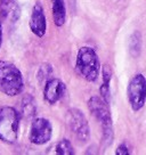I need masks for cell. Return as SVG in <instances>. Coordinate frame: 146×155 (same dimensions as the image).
<instances>
[{"mask_svg": "<svg viewBox=\"0 0 146 155\" xmlns=\"http://www.w3.org/2000/svg\"><path fill=\"white\" fill-rule=\"evenodd\" d=\"M103 82L99 88L101 97L106 103L110 104L111 101V80H112V70L108 65H104L102 68Z\"/></svg>", "mask_w": 146, "mask_h": 155, "instance_id": "obj_10", "label": "cell"}, {"mask_svg": "<svg viewBox=\"0 0 146 155\" xmlns=\"http://www.w3.org/2000/svg\"><path fill=\"white\" fill-rule=\"evenodd\" d=\"M21 117V112L14 107H0V140L6 144H15L17 141Z\"/></svg>", "mask_w": 146, "mask_h": 155, "instance_id": "obj_3", "label": "cell"}, {"mask_svg": "<svg viewBox=\"0 0 146 155\" xmlns=\"http://www.w3.org/2000/svg\"><path fill=\"white\" fill-rule=\"evenodd\" d=\"M53 136V127L48 119L37 117L31 123L30 128V141L34 145H45L47 144Z\"/></svg>", "mask_w": 146, "mask_h": 155, "instance_id": "obj_7", "label": "cell"}, {"mask_svg": "<svg viewBox=\"0 0 146 155\" xmlns=\"http://www.w3.org/2000/svg\"><path fill=\"white\" fill-rule=\"evenodd\" d=\"M24 89V79L18 68L10 62L0 61V91L9 97L18 96Z\"/></svg>", "mask_w": 146, "mask_h": 155, "instance_id": "obj_2", "label": "cell"}, {"mask_svg": "<svg viewBox=\"0 0 146 155\" xmlns=\"http://www.w3.org/2000/svg\"><path fill=\"white\" fill-rule=\"evenodd\" d=\"M141 50V33L136 31L131 34L129 40V51L134 57H138Z\"/></svg>", "mask_w": 146, "mask_h": 155, "instance_id": "obj_14", "label": "cell"}, {"mask_svg": "<svg viewBox=\"0 0 146 155\" xmlns=\"http://www.w3.org/2000/svg\"><path fill=\"white\" fill-rule=\"evenodd\" d=\"M29 25L34 35L42 38L46 34L47 18H46V15H45L44 7H42L40 1L34 4L33 8H32V13H31V17H30Z\"/></svg>", "mask_w": 146, "mask_h": 155, "instance_id": "obj_9", "label": "cell"}, {"mask_svg": "<svg viewBox=\"0 0 146 155\" xmlns=\"http://www.w3.org/2000/svg\"><path fill=\"white\" fill-rule=\"evenodd\" d=\"M115 154L117 155H130V150H129V147L127 145L126 143H122L117 147L115 150Z\"/></svg>", "mask_w": 146, "mask_h": 155, "instance_id": "obj_17", "label": "cell"}, {"mask_svg": "<svg viewBox=\"0 0 146 155\" xmlns=\"http://www.w3.org/2000/svg\"><path fill=\"white\" fill-rule=\"evenodd\" d=\"M110 104L106 103L101 96H93L88 101V108L93 116L99 122L103 131V145L107 147L112 144L114 132L113 121L110 111Z\"/></svg>", "mask_w": 146, "mask_h": 155, "instance_id": "obj_1", "label": "cell"}, {"mask_svg": "<svg viewBox=\"0 0 146 155\" xmlns=\"http://www.w3.org/2000/svg\"><path fill=\"white\" fill-rule=\"evenodd\" d=\"M0 9H1V13L5 18L16 21L20 17V7L15 4L14 0H2Z\"/></svg>", "mask_w": 146, "mask_h": 155, "instance_id": "obj_12", "label": "cell"}, {"mask_svg": "<svg viewBox=\"0 0 146 155\" xmlns=\"http://www.w3.org/2000/svg\"><path fill=\"white\" fill-rule=\"evenodd\" d=\"M51 73H53V68H51V66H50L49 64L41 65L39 68V71H38V74H37V77L39 79V82H41V83L47 82L49 79H51V78H50Z\"/></svg>", "mask_w": 146, "mask_h": 155, "instance_id": "obj_16", "label": "cell"}, {"mask_svg": "<svg viewBox=\"0 0 146 155\" xmlns=\"http://www.w3.org/2000/svg\"><path fill=\"white\" fill-rule=\"evenodd\" d=\"M35 112H37V106H35V102H34L33 97L28 95L22 101L21 115L25 116V117H33L35 115Z\"/></svg>", "mask_w": 146, "mask_h": 155, "instance_id": "obj_13", "label": "cell"}, {"mask_svg": "<svg viewBox=\"0 0 146 155\" xmlns=\"http://www.w3.org/2000/svg\"><path fill=\"white\" fill-rule=\"evenodd\" d=\"M66 95V84L57 78L49 79L44 86V98L50 105H55Z\"/></svg>", "mask_w": 146, "mask_h": 155, "instance_id": "obj_8", "label": "cell"}, {"mask_svg": "<svg viewBox=\"0 0 146 155\" xmlns=\"http://www.w3.org/2000/svg\"><path fill=\"white\" fill-rule=\"evenodd\" d=\"M127 97L134 112L141 111L146 103V78L136 74L130 79L127 87Z\"/></svg>", "mask_w": 146, "mask_h": 155, "instance_id": "obj_6", "label": "cell"}, {"mask_svg": "<svg viewBox=\"0 0 146 155\" xmlns=\"http://www.w3.org/2000/svg\"><path fill=\"white\" fill-rule=\"evenodd\" d=\"M75 68L81 77L88 82L97 81L101 73V63L95 49L91 47H81L77 54Z\"/></svg>", "mask_w": 146, "mask_h": 155, "instance_id": "obj_4", "label": "cell"}, {"mask_svg": "<svg viewBox=\"0 0 146 155\" xmlns=\"http://www.w3.org/2000/svg\"><path fill=\"white\" fill-rule=\"evenodd\" d=\"M65 122L70 132L80 144H85L90 139L89 123L82 111L79 108H70L66 112Z\"/></svg>", "mask_w": 146, "mask_h": 155, "instance_id": "obj_5", "label": "cell"}, {"mask_svg": "<svg viewBox=\"0 0 146 155\" xmlns=\"http://www.w3.org/2000/svg\"><path fill=\"white\" fill-rule=\"evenodd\" d=\"M1 45H2V23L0 21V48H1Z\"/></svg>", "mask_w": 146, "mask_h": 155, "instance_id": "obj_18", "label": "cell"}, {"mask_svg": "<svg viewBox=\"0 0 146 155\" xmlns=\"http://www.w3.org/2000/svg\"><path fill=\"white\" fill-rule=\"evenodd\" d=\"M55 153L57 155H73L75 154L71 141L68 139H62L56 144Z\"/></svg>", "mask_w": 146, "mask_h": 155, "instance_id": "obj_15", "label": "cell"}, {"mask_svg": "<svg viewBox=\"0 0 146 155\" xmlns=\"http://www.w3.org/2000/svg\"><path fill=\"white\" fill-rule=\"evenodd\" d=\"M51 13L56 26H63L66 22V7L64 0H51Z\"/></svg>", "mask_w": 146, "mask_h": 155, "instance_id": "obj_11", "label": "cell"}]
</instances>
